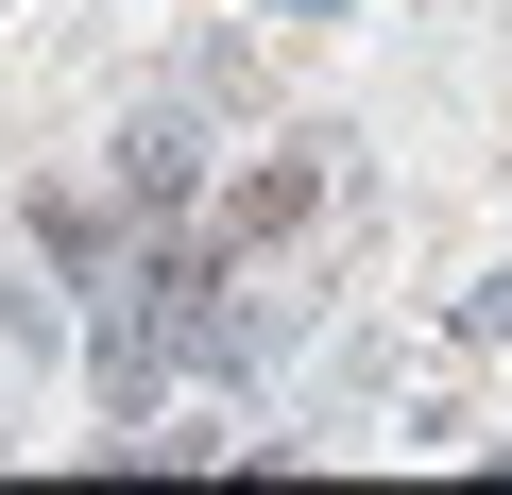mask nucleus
Returning a JSON list of instances; mask_svg holds the SVG:
<instances>
[{
  "mask_svg": "<svg viewBox=\"0 0 512 495\" xmlns=\"http://www.w3.org/2000/svg\"><path fill=\"white\" fill-rule=\"evenodd\" d=\"M308 205H325V154H256V171L205 205V239H222V257H274V239H291Z\"/></svg>",
  "mask_w": 512,
  "mask_h": 495,
  "instance_id": "nucleus-1",
  "label": "nucleus"
},
{
  "mask_svg": "<svg viewBox=\"0 0 512 495\" xmlns=\"http://www.w3.org/2000/svg\"><path fill=\"white\" fill-rule=\"evenodd\" d=\"M461 325H478V342H495V325H512V274H495V291H478V308H461Z\"/></svg>",
  "mask_w": 512,
  "mask_h": 495,
  "instance_id": "nucleus-2",
  "label": "nucleus"
}]
</instances>
